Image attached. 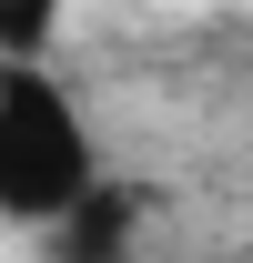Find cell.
Here are the masks:
<instances>
[{
    "instance_id": "1",
    "label": "cell",
    "mask_w": 253,
    "mask_h": 263,
    "mask_svg": "<svg viewBox=\"0 0 253 263\" xmlns=\"http://www.w3.org/2000/svg\"><path fill=\"white\" fill-rule=\"evenodd\" d=\"M81 193H101V142L81 101L41 61H0V223L51 233Z\"/></svg>"
},
{
    "instance_id": "2",
    "label": "cell",
    "mask_w": 253,
    "mask_h": 263,
    "mask_svg": "<svg viewBox=\"0 0 253 263\" xmlns=\"http://www.w3.org/2000/svg\"><path fill=\"white\" fill-rule=\"evenodd\" d=\"M132 243H142V202H132L122 182L81 193L61 223H51V263H132Z\"/></svg>"
},
{
    "instance_id": "3",
    "label": "cell",
    "mask_w": 253,
    "mask_h": 263,
    "mask_svg": "<svg viewBox=\"0 0 253 263\" xmlns=\"http://www.w3.org/2000/svg\"><path fill=\"white\" fill-rule=\"evenodd\" d=\"M61 31V0H0V61H41Z\"/></svg>"
},
{
    "instance_id": "4",
    "label": "cell",
    "mask_w": 253,
    "mask_h": 263,
    "mask_svg": "<svg viewBox=\"0 0 253 263\" xmlns=\"http://www.w3.org/2000/svg\"><path fill=\"white\" fill-rule=\"evenodd\" d=\"M233 263H253V253H233Z\"/></svg>"
}]
</instances>
